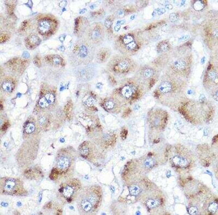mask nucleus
<instances>
[{
  "label": "nucleus",
  "instance_id": "obj_1",
  "mask_svg": "<svg viewBox=\"0 0 218 215\" xmlns=\"http://www.w3.org/2000/svg\"><path fill=\"white\" fill-rule=\"evenodd\" d=\"M79 193L77 205L80 214L90 215L93 213L99 206L102 198L100 188L97 186L85 188Z\"/></svg>",
  "mask_w": 218,
  "mask_h": 215
},
{
  "label": "nucleus",
  "instance_id": "obj_2",
  "mask_svg": "<svg viewBox=\"0 0 218 215\" xmlns=\"http://www.w3.org/2000/svg\"><path fill=\"white\" fill-rule=\"evenodd\" d=\"M116 95H120L133 103L140 98L142 94L141 84L135 77L123 80L114 91Z\"/></svg>",
  "mask_w": 218,
  "mask_h": 215
},
{
  "label": "nucleus",
  "instance_id": "obj_3",
  "mask_svg": "<svg viewBox=\"0 0 218 215\" xmlns=\"http://www.w3.org/2000/svg\"><path fill=\"white\" fill-rule=\"evenodd\" d=\"M73 52L76 56L78 65L86 66L93 61L95 49L93 44L88 40L82 39L74 46Z\"/></svg>",
  "mask_w": 218,
  "mask_h": 215
},
{
  "label": "nucleus",
  "instance_id": "obj_4",
  "mask_svg": "<svg viewBox=\"0 0 218 215\" xmlns=\"http://www.w3.org/2000/svg\"><path fill=\"white\" fill-rule=\"evenodd\" d=\"M135 66L133 61L129 58L118 57L110 61L108 68L110 71L116 75H125L133 70Z\"/></svg>",
  "mask_w": 218,
  "mask_h": 215
},
{
  "label": "nucleus",
  "instance_id": "obj_5",
  "mask_svg": "<svg viewBox=\"0 0 218 215\" xmlns=\"http://www.w3.org/2000/svg\"><path fill=\"white\" fill-rule=\"evenodd\" d=\"M58 25V22L55 19L49 17H44L38 22V30L40 35L49 36L55 33Z\"/></svg>",
  "mask_w": 218,
  "mask_h": 215
},
{
  "label": "nucleus",
  "instance_id": "obj_6",
  "mask_svg": "<svg viewBox=\"0 0 218 215\" xmlns=\"http://www.w3.org/2000/svg\"><path fill=\"white\" fill-rule=\"evenodd\" d=\"M80 188L78 181L72 180L62 184L59 190V193L62 199L67 202H71L77 195Z\"/></svg>",
  "mask_w": 218,
  "mask_h": 215
},
{
  "label": "nucleus",
  "instance_id": "obj_7",
  "mask_svg": "<svg viewBox=\"0 0 218 215\" xmlns=\"http://www.w3.org/2000/svg\"><path fill=\"white\" fill-rule=\"evenodd\" d=\"M71 162L70 154L66 150H62L58 154L56 158L55 173L58 174L66 172L71 166Z\"/></svg>",
  "mask_w": 218,
  "mask_h": 215
},
{
  "label": "nucleus",
  "instance_id": "obj_8",
  "mask_svg": "<svg viewBox=\"0 0 218 215\" xmlns=\"http://www.w3.org/2000/svg\"><path fill=\"white\" fill-rule=\"evenodd\" d=\"M104 29L102 24H93L89 27L87 31L88 40L92 44L99 43L104 36Z\"/></svg>",
  "mask_w": 218,
  "mask_h": 215
},
{
  "label": "nucleus",
  "instance_id": "obj_9",
  "mask_svg": "<svg viewBox=\"0 0 218 215\" xmlns=\"http://www.w3.org/2000/svg\"><path fill=\"white\" fill-rule=\"evenodd\" d=\"M28 64V60L14 58L7 62L6 65L12 71L21 73L25 69Z\"/></svg>",
  "mask_w": 218,
  "mask_h": 215
},
{
  "label": "nucleus",
  "instance_id": "obj_10",
  "mask_svg": "<svg viewBox=\"0 0 218 215\" xmlns=\"http://www.w3.org/2000/svg\"><path fill=\"white\" fill-rule=\"evenodd\" d=\"M3 191L8 194L17 193L19 189V183L15 178H9L4 180L3 184Z\"/></svg>",
  "mask_w": 218,
  "mask_h": 215
},
{
  "label": "nucleus",
  "instance_id": "obj_11",
  "mask_svg": "<svg viewBox=\"0 0 218 215\" xmlns=\"http://www.w3.org/2000/svg\"><path fill=\"white\" fill-rule=\"evenodd\" d=\"M88 22L86 18L79 17L76 18L75 21L74 32L76 34L80 35L85 33L87 29L89 27Z\"/></svg>",
  "mask_w": 218,
  "mask_h": 215
},
{
  "label": "nucleus",
  "instance_id": "obj_12",
  "mask_svg": "<svg viewBox=\"0 0 218 215\" xmlns=\"http://www.w3.org/2000/svg\"><path fill=\"white\" fill-rule=\"evenodd\" d=\"M45 61L50 65L55 67H64L65 66V61L60 56L57 54L49 55L44 58Z\"/></svg>",
  "mask_w": 218,
  "mask_h": 215
},
{
  "label": "nucleus",
  "instance_id": "obj_13",
  "mask_svg": "<svg viewBox=\"0 0 218 215\" xmlns=\"http://www.w3.org/2000/svg\"><path fill=\"white\" fill-rule=\"evenodd\" d=\"M41 40L36 34H31L27 37L25 40V43L27 48L29 49H33L37 47L41 43Z\"/></svg>",
  "mask_w": 218,
  "mask_h": 215
},
{
  "label": "nucleus",
  "instance_id": "obj_14",
  "mask_svg": "<svg viewBox=\"0 0 218 215\" xmlns=\"http://www.w3.org/2000/svg\"><path fill=\"white\" fill-rule=\"evenodd\" d=\"M55 96L52 93H48L39 99V104L42 108H48L55 101Z\"/></svg>",
  "mask_w": 218,
  "mask_h": 215
},
{
  "label": "nucleus",
  "instance_id": "obj_15",
  "mask_svg": "<svg viewBox=\"0 0 218 215\" xmlns=\"http://www.w3.org/2000/svg\"><path fill=\"white\" fill-rule=\"evenodd\" d=\"M111 55V52L109 49L102 48L97 52L96 60L98 63H103L107 61Z\"/></svg>",
  "mask_w": 218,
  "mask_h": 215
},
{
  "label": "nucleus",
  "instance_id": "obj_16",
  "mask_svg": "<svg viewBox=\"0 0 218 215\" xmlns=\"http://www.w3.org/2000/svg\"><path fill=\"white\" fill-rule=\"evenodd\" d=\"M82 66V68L79 70V75L82 82L89 81L93 76L92 69L89 67Z\"/></svg>",
  "mask_w": 218,
  "mask_h": 215
},
{
  "label": "nucleus",
  "instance_id": "obj_17",
  "mask_svg": "<svg viewBox=\"0 0 218 215\" xmlns=\"http://www.w3.org/2000/svg\"><path fill=\"white\" fill-rule=\"evenodd\" d=\"M172 84L169 82L165 81L162 82L159 84L158 87L159 92L165 94H168L172 90Z\"/></svg>",
  "mask_w": 218,
  "mask_h": 215
},
{
  "label": "nucleus",
  "instance_id": "obj_18",
  "mask_svg": "<svg viewBox=\"0 0 218 215\" xmlns=\"http://www.w3.org/2000/svg\"><path fill=\"white\" fill-rule=\"evenodd\" d=\"M154 74V70L151 68H146L142 72V75L143 77L145 79H150L149 87L150 88H151L155 84V80L152 78Z\"/></svg>",
  "mask_w": 218,
  "mask_h": 215
},
{
  "label": "nucleus",
  "instance_id": "obj_19",
  "mask_svg": "<svg viewBox=\"0 0 218 215\" xmlns=\"http://www.w3.org/2000/svg\"><path fill=\"white\" fill-rule=\"evenodd\" d=\"M116 105L115 101L112 98L105 99L102 103L103 108L107 111L114 110L116 107Z\"/></svg>",
  "mask_w": 218,
  "mask_h": 215
},
{
  "label": "nucleus",
  "instance_id": "obj_20",
  "mask_svg": "<svg viewBox=\"0 0 218 215\" xmlns=\"http://www.w3.org/2000/svg\"><path fill=\"white\" fill-rule=\"evenodd\" d=\"M172 162L174 164L179 167H184L188 164L186 159L179 156H176L172 159Z\"/></svg>",
  "mask_w": 218,
  "mask_h": 215
},
{
  "label": "nucleus",
  "instance_id": "obj_21",
  "mask_svg": "<svg viewBox=\"0 0 218 215\" xmlns=\"http://www.w3.org/2000/svg\"><path fill=\"white\" fill-rule=\"evenodd\" d=\"M83 102L86 106L92 107L95 104L96 100L94 96L88 95L85 96L83 98Z\"/></svg>",
  "mask_w": 218,
  "mask_h": 215
},
{
  "label": "nucleus",
  "instance_id": "obj_22",
  "mask_svg": "<svg viewBox=\"0 0 218 215\" xmlns=\"http://www.w3.org/2000/svg\"><path fill=\"white\" fill-rule=\"evenodd\" d=\"M2 88L4 91L8 92H12L15 88V84L12 80L7 79L3 82Z\"/></svg>",
  "mask_w": 218,
  "mask_h": 215
},
{
  "label": "nucleus",
  "instance_id": "obj_23",
  "mask_svg": "<svg viewBox=\"0 0 218 215\" xmlns=\"http://www.w3.org/2000/svg\"><path fill=\"white\" fill-rule=\"evenodd\" d=\"M170 48L169 44L165 41L161 42L157 47V51L159 53L165 52L168 50Z\"/></svg>",
  "mask_w": 218,
  "mask_h": 215
},
{
  "label": "nucleus",
  "instance_id": "obj_24",
  "mask_svg": "<svg viewBox=\"0 0 218 215\" xmlns=\"http://www.w3.org/2000/svg\"><path fill=\"white\" fill-rule=\"evenodd\" d=\"M35 126L33 123H27L25 126L24 130L27 134H31L34 133L35 130Z\"/></svg>",
  "mask_w": 218,
  "mask_h": 215
},
{
  "label": "nucleus",
  "instance_id": "obj_25",
  "mask_svg": "<svg viewBox=\"0 0 218 215\" xmlns=\"http://www.w3.org/2000/svg\"><path fill=\"white\" fill-rule=\"evenodd\" d=\"M79 151L81 155L85 158L88 156L90 153L89 147L87 145H82L80 148Z\"/></svg>",
  "mask_w": 218,
  "mask_h": 215
},
{
  "label": "nucleus",
  "instance_id": "obj_26",
  "mask_svg": "<svg viewBox=\"0 0 218 215\" xmlns=\"http://www.w3.org/2000/svg\"><path fill=\"white\" fill-rule=\"evenodd\" d=\"M6 1V3L7 6L8 12L10 15H12L13 14V11H14L15 7V1Z\"/></svg>",
  "mask_w": 218,
  "mask_h": 215
},
{
  "label": "nucleus",
  "instance_id": "obj_27",
  "mask_svg": "<svg viewBox=\"0 0 218 215\" xmlns=\"http://www.w3.org/2000/svg\"><path fill=\"white\" fill-rule=\"evenodd\" d=\"M186 64L183 60H179L175 62V68L177 70H182L185 68Z\"/></svg>",
  "mask_w": 218,
  "mask_h": 215
},
{
  "label": "nucleus",
  "instance_id": "obj_28",
  "mask_svg": "<svg viewBox=\"0 0 218 215\" xmlns=\"http://www.w3.org/2000/svg\"><path fill=\"white\" fill-rule=\"evenodd\" d=\"M148 207L149 208H154L158 207L159 202L158 201L154 199H149L146 202Z\"/></svg>",
  "mask_w": 218,
  "mask_h": 215
},
{
  "label": "nucleus",
  "instance_id": "obj_29",
  "mask_svg": "<svg viewBox=\"0 0 218 215\" xmlns=\"http://www.w3.org/2000/svg\"><path fill=\"white\" fill-rule=\"evenodd\" d=\"M10 35L7 32H2L0 36V41L1 43H4L8 41L10 38Z\"/></svg>",
  "mask_w": 218,
  "mask_h": 215
},
{
  "label": "nucleus",
  "instance_id": "obj_30",
  "mask_svg": "<svg viewBox=\"0 0 218 215\" xmlns=\"http://www.w3.org/2000/svg\"><path fill=\"white\" fill-rule=\"evenodd\" d=\"M140 191L139 188L136 186H133L130 187V193L132 195H136L138 194Z\"/></svg>",
  "mask_w": 218,
  "mask_h": 215
},
{
  "label": "nucleus",
  "instance_id": "obj_31",
  "mask_svg": "<svg viewBox=\"0 0 218 215\" xmlns=\"http://www.w3.org/2000/svg\"><path fill=\"white\" fill-rule=\"evenodd\" d=\"M218 205L217 203L213 202L209 206L208 208L209 211L212 214H214L217 211V209Z\"/></svg>",
  "mask_w": 218,
  "mask_h": 215
},
{
  "label": "nucleus",
  "instance_id": "obj_32",
  "mask_svg": "<svg viewBox=\"0 0 218 215\" xmlns=\"http://www.w3.org/2000/svg\"><path fill=\"white\" fill-rule=\"evenodd\" d=\"M145 165L146 167L149 168H151L153 167L154 164V161L151 158H148L145 162Z\"/></svg>",
  "mask_w": 218,
  "mask_h": 215
},
{
  "label": "nucleus",
  "instance_id": "obj_33",
  "mask_svg": "<svg viewBox=\"0 0 218 215\" xmlns=\"http://www.w3.org/2000/svg\"><path fill=\"white\" fill-rule=\"evenodd\" d=\"M208 77L213 81H215L217 79V73L214 71H211L209 73Z\"/></svg>",
  "mask_w": 218,
  "mask_h": 215
},
{
  "label": "nucleus",
  "instance_id": "obj_34",
  "mask_svg": "<svg viewBox=\"0 0 218 215\" xmlns=\"http://www.w3.org/2000/svg\"><path fill=\"white\" fill-rule=\"evenodd\" d=\"M34 64L35 66L38 67H40L41 66V59L39 56H36L34 59Z\"/></svg>",
  "mask_w": 218,
  "mask_h": 215
},
{
  "label": "nucleus",
  "instance_id": "obj_35",
  "mask_svg": "<svg viewBox=\"0 0 218 215\" xmlns=\"http://www.w3.org/2000/svg\"><path fill=\"white\" fill-rule=\"evenodd\" d=\"M28 24V22L26 20L22 22L20 27V31H23L25 30L27 28Z\"/></svg>",
  "mask_w": 218,
  "mask_h": 215
},
{
  "label": "nucleus",
  "instance_id": "obj_36",
  "mask_svg": "<svg viewBox=\"0 0 218 215\" xmlns=\"http://www.w3.org/2000/svg\"><path fill=\"white\" fill-rule=\"evenodd\" d=\"M112 20L110 17H108L105 20V25L107 28H109L112 25Z\"/></svg>",
  "mask_w": 218,
  "mask_h": 215
},
{
  "label": "nucleus",
  "instance_id": "obj_37",
  "mask_svg": "<svg viewBox=\"0 0 218 215\" xmlns=\"http://www.w3.org/2000/svg\"><path fill=\"white\" fill-rule=\"evenodd\" d=\"M202 3H202L200 1H197L196 3H195V5H198V6L195 7V8L197 10H200L202 9L203 8V4Z\"/></svg>",
  "mask_w": 218,
  "mask_h": 215
},
{
  "label": "nucleus",
  "instance_id": "obj_38",
  "mask_svg": "<svg viewBox=\"0 0 218 215\" xmlns=\"http://www.w3.org/2000/svg\"><path fill=\"white\" fill-rule=\"evenodd\" d=\"M198 210L197 208L195 207H191L189 209V214L191 215L196 214L197 213Z\"/></svg>",
  "mask_w": 218,
  "mask_h": 215
},
{
  "label": "nucleus",
  "instance_id": "obj_39",
  "mask_svg": "<svg viewBox=\"0 0 218 215\" xmlns=\"http://www.w3.org/2000/svg\"><path fill=\"white\" fill-rule=\"evenodd\" d=\"M47 119L46 118L44 117H42L39 118V122L40 125L41 126H43L46 124Z\"/></svg>",
  "mask_w": 218,
  "mask_h": 215
},
{
  "label": "nucleus",
  "instance_id": "obj_40",
  "mask_svg": "<svg viewBox=\"0 0 218 215\" xmlns=\"http://www.w3.org/2000/svg\"><path fill=\"white\" fill-rule=\"evenodd\" d=\"M170 21L172 22H175L177 21L178 19V16L176 13H172L170 14Z\"/></svg>",
  "mask_w": 218,
  "mask_h": 215
},
{
  "label": "nucleus",
  "instance_id": "obj_41",
  "mask_svg": "<svg viewBox=\"0 0 218 215\" xmlns=\"http://www.w3.org/2000/svg\"><path fill=\"white\" fill-rule=\"evenodd\" d=\"M128 133V131L126 129H123L121 132V136L123 139L125 140L127 138Z\"/></svg>",
  "mask_w": 218,
  "mask_h": 215
},
{
  "label": "nucleus",
  "instance_id": "obj_42",
  "mask_svg": "<svg viewBox=\"0 0 218 215\" xmlns=\"http://www.w3.org/2000/svg\"><path fill=\"white\" fill-rule=\"evenodd\" d=\"M144 183L145 185L147 187H150L151 186V183L150 182V181L148 180L147 179H144L143 180Z\"/></svg>",
  "mask_w": 218,
  "mask_h": 215
},
{
  "label": "nucleus",
  "instance_id": "obj_43",
  "mask_svg": "<svg viewBox=\"0 0 218 215\" xmlns=\"http://www.w3.org/2000/svg\"><path fill=\"white\" fill-rule=\"evenodd\" d=\"M9 123L8 122H6L4 124L2 127V130L3 131H5L8 129L9 126Z\"/></svg>",
  "mask_w": 218,
  "mask_h": 215
},
{
  "label": "nucleus",
  "instance_id": "obj_44",
  "mask_svg": "<svg viewBox=\"0 0 218 215\" xmlns=\"http://www.w3.org/2000/svg\"><path fill=\"white\" fill-rule=\"evenodd\" d=\"M190 36L189 35H185L183 36L180 38L179 39V41H186V40H188Z\"/></svg>",
  "mask_w": 218,
  "mask_h": 215
},
{
  "label": "nucleus",
  "instance_id": "obj_45",
  "mask_svg": "<svg viewBox=\"0 0 218 215\" xmlns=\"http://www.w3.org/2000/svg\"><path fill=\"white\" fill-rule=\"evenodd\" d=\"M25 4L27 6H28L29 8H30V9H32L33 6V3L32 1H28V3H27Z\"/></svg>",
  "mask_w": 218,
  "mask_h": 215
},
{
  "label": "nucleus",
  "instance_id": "obj_46",
  "mask_svg": "<svg viewBox=\"0 0 218 215\" xmlns=\"http://www.w3.org/2000/svg\"><path fill=\"white\" fill-rule=\"evenodd\" d=\"M120 27L121 26L120 25L116 26L115 27V30H116V31H118L121 28Z\"/></svg>",
  "mask_w": 218,
  "mask_h": 215
},
{
  "label": "nucleus",
  "instance_id": "obj_47",
  "mask_svg": "<svg viewBox=\"0 0 218 215\" xmlns=\"http://www.w3.org/2000/svg\"><path fill=\"white\" fill-rule=\"evenodd\" d=\"M64 38L65 37H64V36H61L60 38V41H64Z\"/></svg>",
  "mask_w": 218,
  "mask_h": 215
}]
</instances>
